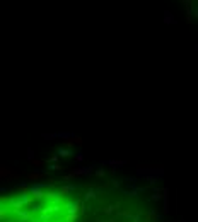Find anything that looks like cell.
Segmentation results:
<instances>
[{"label": "cell", "mask_w": 198, "mask_h": 222, "mask_svg": "<svg viewBox=\"0 0 198 222\" xmlns=\"http://www.w3.org/2000/svg\"><path fill=\"white\" fill-rule=\"evenodd\" d=\"M82 203L65 188L31 186L0 200V222H79Z\"/></svg>", "instance_id": "6da1fadb"}]
</instances>
